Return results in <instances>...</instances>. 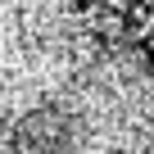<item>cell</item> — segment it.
<instances>
[{"instance_id":"cell-1","label":"cell","mask_w":154,"mask_h":154,"mask_svg":"<svg viewBox=\"0 0 154 154\" xmlns=\"http://www.w3.org/2000/svg\"><path fill=\"white\" fill-rule=\"evenodd\" d=\"M9 154H77V122L63 104H36L18 118Z\"/></svg>"}]
</instances>
